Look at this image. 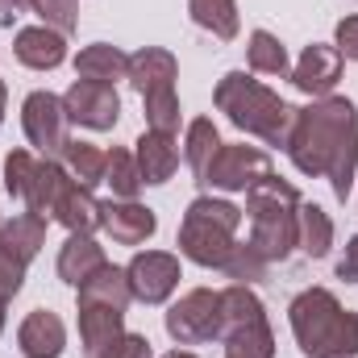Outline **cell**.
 Here are the masks:
<instances>
[{"mask_svg": "<svg viewBox=\"0 0 358 358\" xmlns=\"http://www.w3.org/2000/svg\"><path fill=\"white\" fill-rule=\"evenodd\" d=\"M125 279H129L134 300L163 304V300H171V292L179 287V259L167 255V250H142V255L129 259Z\"/></svg>", "mask_w": 358, "mask_h": 358, "instance_id": "30bf717a", "label": "cell"}, {"mask_svg": "<svg viewBox=\"0 0 358 358\" xmlns=\"http://www.w3.org/2000/svg\"><path fill=\"white\" fill-rule=\"evenodd\" d=\"M163 358H196L192 350H171V355H163Z\"/></svg>", "mask_w": 358, "mask_h": 358, "instance_id": "74e56055", "label": "cell"}, {"mask_svg": "<svg viewBox=\"0 0 358 358\" xmlns=\"http://www.w3.org/2000/svg\"><path fill=\"white\" fill-rule=\"evenodd\" d=\"M29 8L42 17V25L59 29L63 38L76 34V25H80V0H29Z\"/></svg>", "mask_w": 358, "mask_h": 358, "instance_id": "f546056e", "label": "cell"}, {"mask_svg": "<svg viewBox=\"0 0 358 358\" xmlns=\"http://www.w3.org/2000/svg\"><path fill=\"white\" fill-rule=\"evenodd\" d=\"M242 208L217 196H196L179 225V255L204 271H221L238 250Z\"/></svg>", "mask_w": 358, "mask_h": 358, "instance_id": "277c9868", "label": "cell"}, {"mask_svg": "<svg viewBox=\"0 0 358 358\" xmlns=\"http://www.w3.org/2000/svg\"><path fill=\"white\" fill-rule=\"evenodd\" d=\"M287 321L304 358H358V317L329 287H304L287 304Z\"/></svg>", "mask_w": 358, "mask_h": 358, "instance_id": "7a4b0ae2", "label": "cell"}, {"mask_svg": "<svg viewBox=\"0 0 358 358\" xmlns=\"http://www.w3.org/2000/svg\"><path fill=\"white\" fill-rule=\"evenodd\" d=\"M296 250H304L308 259H325L334 250V221L321 204L300 200V217H296Z\"/></svg>", "mask_w": 358, "mask_h": 358, "instance_id": "7402d4cb", "label": "cell"}, {"mask_svg": "<svg viewBox=\"0 0 358 358\" xmlns=\"http://www.w3.org/2000/svg\"><path fill=\"white\" fill-rule=\"evenodd\" d=\"M187 13L200 29H208L217 42H234L242 29L238 17V0H187Z\"/></svg>", "mask_w": 358, "mask_h": 358, "instance_id": "cb8c5ba5", "label": "cell"}, {"mask_svg": "<svg viewBox=\"0 0 358 358\" xmlns=\"http://www.w3.org/2000/svg\"><path fill=\"white\" fill-rule=\"evenodd\" d=\"M38 171V159L29 155V150H8L4 155V187H8V196L13 200H25V187H29V179Z\"/></svg>", "mask_w": 358, "mask_h": 358, "instance_id": "4dcf8cb0", "label": "cell"}, {"mask_svg": "<svg viewBox=\"0 0 358 358\" xmlns=\"http://www.w3.org/2000/svg\"><path fill=\"white\" fill-rule=\"evenodd\" d=\"M246 217H250V246L267 259L283 263L296 250V217H300V192L271 171L246 192Z\"/></svg>", "mask_w": 358, "mask_h": 358, "instance_id": "5b68a950", "label": "cell"}, {"mask_svg": "<svg viewBox=\"0 0 358 358\" xmlns=\"http://www.w3.org/2000/svg\"><path fill=\"white\" fill-rule=\"evenodd\" d=\"M125 334V308L100 304V300H80V346L84 358H100L104 346H113Z\"/></svg>", "mask_w": 358, "mask_h": 358, "instance_id": "9a60e30c", "label": "cell"}, {"mask_svg": "<svg viewBox=\"0 0 358 358\" xmlns=\"http://www.w3.org/2000/svg\"><path fill=\"white\" fill-rule=\"evenodd\" d=\"M134 163H138V176L142 183L159 187L176 176L179 167V146H176V134H159V129H146L138 142H134Z\"/></svg>", "mask_w": 358, "mask_h": 358, "instance_id": "e0dca14e", "label": "cell"}, {"mask_svg": "<svg viewBox=\"0 0 358 358\" xmlns=\"http://www.w3.org/2000/svg\"><path fill=\"white\" fill-rule=\"evenodd\" d=\"M213 104L229 117V125H238L242 134L263 138L267 146L287 150L292 125H296V108L287 100H279V92L263 88L259 80H250L246 71H229L221 76V84L213 92Z\"/></svg>", "mask_w": 358, "mask_h": 358, "instance_id": "3957f363", "label": "cell"}, {"mask_svg": "<svg viewBox=\"0 0 358 358\" xmlns=\"http://www.w3.org/2000/svg\"><path fill=\"white\" fill-rule=\"evenodd\" d=\"M246 63H250V71H263V76H279V80L292 76V63H287L283 42H279L275 34H267V29H255V34H250V42H246Z\"/></svg>", "mask_w": 358, "mask_h": 358, "instance_id": "4316f807", "label": "cell"}, {"mask_svg": "<svg viewBox=\"0 0 358 358\" xmlns=\"http://www.w3.org/2000/svg\"><path fill=\"white\" fill-rule=\"evenodd\" d=\"M287 159L300 176L329 179L334 196L346 204L358 171V108L346 96H321L308 108H296L287 138Z\"/></svg>", "mask_w": 358, "mask_h": 358, "instance_id": "6da1fadb", "label": "cell"}, {"mask_svg": "<svg viewBox=\"0 0 358 358\" xmlns=\"http://www.w3.org/2000/svg\"><path fill=\"white\" fill-rule=\"evenodd\" d=\"M46 246V217H38V213H17L13 221H4L0 225V250H8L17 263H34L38 259V250Z\"/></svg>", "mask_w": 358, "mask_h": 358, "instance_id": "ffe728a7", "label": "cell"}, {"mask_svg": "<svg viewBox=\"0 0 358 358\" xmlns=\"http://www.w3.org/2000/svg\"><path fill=\"white\" fill-rule=\"evenodd\" d=\"M76 76L113 88L117 80L129 76V55H121V50L108 46V42H92V46H84V50L76 55Z\"/></svg>", "mask_w": 358, "mask_h": 358, "instance_id": "44dd1931", "label": "cell"}, {"mask_svg": "<svg viewBox=\"0 0 358 358\" xmlns=\"http://www.w3.org/2000/svg\"><path fill=\"white\" fill-rule=\"evenodd\" d=\"M63 167H67V176L76 179L80 187H100L104 183V171H108V155L100 150V146H92V142H71L67 150H63Z\"/></svg>", "mask_w": 358, "mask_h": 358, "instance_id": "484cf974", "label": "cell"}, {"mask_svg": "<svg viewBox=\"0 0 358 358\" xmlns=\"http://www.w3.org/2000/svg\"><path fill=\"white\" fill-rule=\"evenodd\" d=\"M17 346H21L25 358H59L67 350V325H63V317L50 313V308H34L21 321V329H17Z\"/></svg>", "mask_w": 358, "mask_h": 358, "instance_id": "2e32d148", "label": "cell"}, {"mask_svg": "<svg viewBox=\"0 0 358 358\" xmlns=\"http://www.w3.org/2000/svg\"><path fill=\"white\" fill-rule=\"evenodd\" d=\"M221 271H225V275H229L234 283H246V287H250V283L267 279L271 263L263 259V255H259V250H255V246H250V242H238V250L229 255V263H225Z\"/></svg>", "mask_w": 358, "mask_h": 358, "instance_id": "f1b7e54d", "label": "cell"}, {"mask_svg": "<svg viewBox=\"0 0 358 358\" xmlns=\"http://www.w3.org/2000/svg\"><path fill=\"white\" fill-rule=\"evenodd\" d=\"M221 342H225V358H275V334L267 317L225 329Z\"/></svg>", "mask_w": 358, "mask_h": 358, "instance_id": "603a6c76", "label": "cell"}, {"mask_svg": "<svg viewBox=\"0 0 358 358\" xmlns=\"http://www.w3.org/2000/svg\"><path fill=\"white\" fill-rule=\"evenodd\" d=\"M0 225H4V213H0Z\"/></svg>", "mask_w": 358, "mask_h": 358, "instance_id": "ab89813d", "label": "cell"}, {"mask_svg": "<svg viewBox=\"0 0 358 358\" xmlns=\"http://www.w3.org/2000/svg\"><path fill=\"white\" fill-rule=\"evenodd\" d=\"M50 217L59 225H67L71 234H96L100 229V200L92 196L88 187H80L76 179H67L59 200H55V208H50Z\"/></svg>", "mask_w": 358, "mask_h": 358, "instance_id": "ac0fdd59", "label": "cell"}, {"mask_svg": "<svg viewBox=\"0 0 358 358\" xmlns=\"http://www.w3.org/2000/svg\"><path fill=\"white\" fill-rule=\"evenodd\" d=\"M13 55L29 71H55L67 63V38L50 25H25L13 38Z\"/></svg>", "mask_w": 358, "mask_h": 358, "instance_id": "5bb4252c", "label": "cell"}, {"mask_svg": "<svg viewBox=\"0 0 358 358\" xmlns=\"http://www.w3.org/2000/svg\"><path fill=\"white\" fill-rule=\"evenodd\" d=\"M25 283V263H17L8 250H0V300H13Z\"/></svg>", "mask_w": 358, "mask_h": 358, "instance_id": "d6a6232c", "label": "cell"}, {"mask_svg": "<svg viewBox=\"0 0 358 358\" xmlns=\"http://www.w3.org/2000/svg\"><path fill=\"white\" fill-rule=\"evenodd\" d=\"M338 279H346V283H358V234L346 242V255L338 259Z\"/></svg>", "mask_w": 358, "mask_h": 358, "instance_id": "e575fe53", "label": "cell"}, {"mask_svg": "<svg viewBox=\"0 0 358 358\" xmlns=\"http://www.w3.org/2000/svg\"><path fill=\"white\" fill-rule=\"evenodd\" d=\"M63 108H67V117H71L76 125L104 134V129H113L117 117H121V96H117V88H108V84L76 80V84L67 88V96H63Z\"/></svg>", "mask_w": 358, "mask_h": 358, "instance_id": "8fae6325", "label": "cell"}, {"mask_svg": "<svg viewBox=\"0 0 358 358\" xmlns=\"http://www.w3.org/2000/svg\"><path fill=\"white\" fill-rule=\"evenodd\" d=\"M71 117L63 108V96L55 92H29L25 104H21V129H25V142L46 155V159H63V150L71 146Z\"/></svg>", "mask_w": 358, "mask_h": 358, "instance_id": "ba28073f", "label": "cell"}, {"mask_svg": "<svg viewBox=\"0 0 358 358\" xmlns=\"http://www.w3.org/2000/svg\"><path fill=\"white\" fill-rule=\"evenodd\" d=\"M104 263H108V259H104V246H100L92 234H71V238L63 242V250H59V279L71 283V287H80V283H88Z\"/></svg>", "mask_w": 358, "mask_h": 358, "instance_id": "d6986e66", "label": "cell"}, {"mask_svg": "<svg viewBox=\"0 0 358 358\" xmlns=\"http://www.w3.org/2000/svg\"><path fill=\"white\" fill-rule=\"evenodd\" d=\"M4 304H8V300H0V334H4Z\"/></svg>", "mask_w": 358, "mask_h": 358, "instance_id": "f35d334b", "label": "cell"}, {"mask_svg": "<svg viewBox=\"0 0 358 358\" xmlns=\"http://www.w3.org/2000/svg\"><path fill=\"white\" fill-rule=\"evenodd\" d=\"M287 80L304 96H313V100L329 96V92L338 88V80H342V55H338V46H325V42L304 46V55H300V63L292 67Z\"/></svg>", "mask_w": 358, "mask_h": 358, "instance_id": "4fadbf2b", "label": "cell"}, {"mask_svg": "<svg viewBox=\"0 0 358 358\" xmlns=\"http://www.w3.org/2000/svg\"><path fill=\"white\" fill-rule=\"evenodd\" d=\"M104 183L113 187L117 200H138V192L146 187L142 176H138V163L129 150H108V171H104Z\"/></svg>", "mask_w": 358, "mask_h": 358, "instance_id": "83f0119b", "label": "cell"}, {"mask_svg": "<svg viewBox=\"0 0 358 358\" xmlns=\"http://www.w3.org/2000/svg\"><path fill=\"white\" fill-rule=\"evenodd\" d=\"M4 104H8V84L0 80V125H4Z\"/></svg>", "mask_w": 358, "mask_h": 358, "instance_id": "8d00e7d4", "label": "cell"}, {"mask_svg": "<svg viewBox=\"0 0 358 358\" xmlns=\"http://www.w3.org/2000/svg\"><path fill=\"white\" fill-rule=\"evenodd\" d=\"M171 342L179 346H204V342H221V292L213 287H192L187 296H179L163 317Z\"/></svg>", "mask_w": 358, "mask_h": 358, "instance_id": "52a82bcc", "label": "cell"}, {"mask_svg": "<svg viewBox=\"0 0 358 358\" xmlns=\"http://www.w3.org/2000/svg\"><path fill=\"white\" fill-rule=\"evenodd\" d=\"M100 358H155V350H150V338L146 334H121L113 346H104Z\"/></svg>", "mask_w": 358, "mask_h": 358, "instance_id": "1f68e13d", "label": "cell"}, {"mask_svg": "<svg viewBox=\"0 0 358 358\" xmlns=\"http://www.w3.org/2000/svg\"><path fill=\"white\" fill-rule=\"evenodd\" d=\"M100 229L117 246H142L155 238L159 217H155V208H146L138 200H108V204H100Z\"/></svg>", "mask_w": 358, "mask_h": 358, "instance_id": "7c38bea8", "label": "cell"}, {"mask_svg": "<svg viewBox=\"0 0 358 358\" xmlns=\"http://www.w3.org/2000/svg\"><path fill=\"white\" fill-rule=\"evenodd\" d=\"M271 176V155L259 146H246V142H234L217 150V159L208 163V171L200 179V187H217V192H250L259 179Z\"/></svg>", "mask_w": 358, "mask_h": 358, "instance_id": "9c48e42d", "label": "cell"}, {"mask_svg": "<svg viewBox=\"0 0 358 358\" xmlns=\"http://www.w3.org/2000/svg\"><path fill=\"white\" fill-rule=\"evenodd\" d=\"M217 150H221V134H217V125H213L208 117H196V121L187 125V138H183V159H187V167H192L196 183L204 179L208 163L217 159Z\"/></svg>", "mask_w": 358, "mask_h": 358, "instance_id": "d4e9b609", "label": "cell"}, {"mask_svg": "<svg viewBox=\"0 0 358 358\" xmlns=\"http://www.w3.org/2000/svg\"><path fill=\"white\" fill-rule=\"evenodd\" d=\"M25 8H29V0H0V25H13Z\"/></svg>", "mask_w": 358, "mask_h": 358, "instance_id": "d590c367", "label": "cell"}, {"mask_svg": "<svg viewBox=\"0 0 358 358\" xmlns=\"http://www.w3.org/2000/svg\"><path fill=\"white\" fill-rule=\"evenodd\" d=\"M334 46H338V55H342V59L358 63V17L338 21V29H334Z\"/></svg>", "mask_w": 358, "mask_h": 358, "instance_id": "836d02e7", "label": "cell"}, {"mask_svg": "<svg viewBox=\"0 0 358 358\" xmlns=\"http://www.w3.org/2000/svg\"><path fill=\"white\" fill-rule=\"evenodd\" d=\"M134 92L146 104V125L159 134H176L179 129V96H176V80H179V63L171 50L163 46H142L129 55V76H125Z\"/></svg>", "mask_w": 358, "mask_h": 358, "instance_id": "8992f818", "label": "cell"}]
</instances>
